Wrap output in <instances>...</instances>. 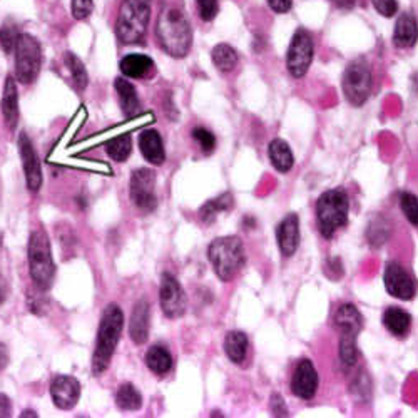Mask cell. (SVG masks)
Instances as JSON below:
<instances>
[{
  "instance_id": "cell-1",
  "label": "cell",
  "mask_w": 418,
  "mask_h": 418,
  "mask_svg": "<svg viewBox=\"0 0 418 418\" xmlns=\"http://www.w3.org/2000/svg\"><path fill=\"white\" fill-rule=\"evenodd\" d=\"M156 34H158L161 47L169 56L178 57V59L188 56L193 44V31L186 16L178 7L164 9L159 16Z\"/></svg>"
},
{
  "instance_id": "cell-2",
  "label": "cell",
  "mask_w": 418,
  "mask_h": 418,
  "mask_svg": "<svg viewBox=\"0 0 418 418\" xmlns=\"http://www.w3.org/2000/svg\"><path fill=\"white\" fill-rule=\"evenodd\" d=\"M124 327V315L123 310L118 305H109L102 315L99 332H97V342L94 357H92V372L94 375H101L102 372L108 370L111 358L118 347L121 333Z\"/></svg>"
},
{
  "instance_id": "cell-3",
  "label": "cell",
  "mask_w": 418,
  "mask_h": 418,
  "mask_svg": "<svg viewBox=\"0 0 418 418\" xmlns=\"http://www.w3.org/2000/svg\"><path fill=\"white\" fill-rule=\"evenodd\" d=\"M208 258L221 281H231L246 263L245 246L238 236L218 238L209 245Z\"/></svg>"
},
{
  "instance_id": "cell-4",
  "label": "cell",
  "mask_w": 418,
  "mask_h": 418,
  "mask_svg": "<svg viewBox=\"0 0 418 418\" xmlns=\"http://www.w3.org/2000/svg\"><path fill=\"white\" fill-rule=\"evenodd\" d=\"M350 201L343 188L325 191L317 201V225L325 240H332L348 221Z\"/></svg>"
},
{
  "instance_id": "cell-5",
  "label": "cell",
  "mask_w": 418,
  "mask_h": 418,
  "mask_svg": "<svg viewBox=\"0 0 418 418\" xmlns=\"http://www.w3.org/2000/svg\"><path fill=\"white\" fill-rule=\"evenodd\" d=\"M29 270H31V278L34 285L39 290L46 291L54 283L56 265L52 260L51 241H49L47 233L44 230L32 231L29 238Z\"/></svg>"
},
{
  "instance_id": "cell-6",
  "label": "cell",
  "mask_w": 418,
  "mask_h": 418,
  "mask_svg": "<svg viewBox=\"0 0 418 418\" xmlns=\"http://www.w3.org/2000/svg\"><path fill=\"white\" fill-rule=\"evenodd\" d=\"M151 17V0H123L118 17V37L123 44H138L144 39Z\"/></svg>"
},
{
  "instance_id": "cell-7",
  "label": "cell",
  "mask_w": 418,
  "mask_h": 418,
  "mask_svg": "<svg viewBox=\"0 0 418 418\" xmlns=\"http://www.w3.org/2000/svg\"><path fill=\"white\" fill-rule=\"evenodd\" d=\"M343 92L350 104L360 108L368 101L372 92V69L365 59L350 62L343 74Z\"/></svg>"
},
{
  "instance_id": "cell-8",
  "label": "cell",
  "mask_w": 418,
  "mask_h": 418,
  "mask_svg": "<svg viewBox=\"0 0 418 418\" xmlns=\"http://www.w3.org/2000/svg\"><path fill=\"white\" fill-rule=\"evenodd\" d=\"M16 76L22 84H32L42 66L41 44L29 34H21L16 46Z\"/></svg>"
},
{
  "instance_id": "cell-9",
  "label": "cell",
  "mask_w": 418,
  "mask_h": 418,
  "mask_svg": "<svg viewBox=\"0 0 418 418\" xmlns=\"http://www.w3.org/2000/svg\"><path fill=\"white\" fill-rule=\"evenodd\" d=\"M313 39L305 29L295 32L293 39H291L288 54H286V67H288L290 74L300 79L308 72L311 62H313Z\"/></svg>"
},
{
  "instance_id": "cell-10",
  "label": "cell",
  "mask_w": 418,
  "mask_h": 418,
  "mask_svg": "<svg viewBox=\"0 0 418 418\" xmlns=\"http://www.w3.org/2000/svg\"><path fill=\"white\" fill-rule=\"evenodd\" d=\"M154 189L156 173L153 169L143 168L133 173V176H131V199H133L139 211L151 213L158 206V198H156Z\"/></svg>"
},
{
  "instance_id": "cell-11",
  "label": "cell",
  "mask_w": 418,
  "mask_h": 418,
  "mask_svg": "<svg viewBox=\"0 0 418 418\" xmlns=\"http://www.w3.org/2000/svg\"><path fill=\"white\" fill-rule=\"evenodd\" d=\"M159 300H161L163 313L168 318L176 320L186 313V295L179 281L173 275L164 273L159 288Z\"/></svg>"
},
{
  "instance_id": "cell-12",
  "label": "cell",
  "mask_w": 418,
  "mask_h": 418,
  "mask_svg": "<svg viewBox=\"0 0 418 418\" xmlns=\"http://www.w3.org/2000/svg\"><path fill=\"white\" fill-rule=\"evenodd\" d=\"M383 281H385L387 293L398 300H413L417 295V285L415 280L412 278L410 273L403 268L400 263L392 261L387 265L385 275H383Z\"/></svg>"
},
{
  "instance_id": "cell-13",
  "label": "cell",
  "mask_w": 418,
  "mask_h": 418,
  "mask_svg": "<svg viewBox=\"0 0 418 418\" xmlns=\"http://www.w3.org/2000/svg\"><path fill=\"white\" fill-rule=\"evenodd\" d=\"M291 392L301 400H311L318 390V372L311 360H301L291 377Z\"/></svg>"
},
{
  "instance_id": "cell-14",
  "label": "cell",
  "mask_w": 418,
  "mask_h": 418,
  "mask_svg": "<svg viewBox=\"0 0 418 418\" xmlns=\"http://www.w3.org/2000/svg\"><path fill=\"white\" fill-rule=\"evenodd\" d=\"M19 154H21L29 189H31V191H39L42 186L41 161H39L34 144L31 143V139H29V136L26 133H22L21 138H19Z\"/></svg>"
},
{
  "instance_id": "cell-15",
  "label": "cell",
  "mask_w": 418,
  "mask_h": 418,
  "mask_svg": "<svg viewBox=\"0 0 418 418\" xmlns=\"http://www.w3.org/2000/svg\"><path fill=\"white\" fill-rule=\"evenodd\" d=\"M51 397L61 410H71L81 397V385L74 377L59 375L51 383Z\"/></svg>"
},
{
  "instance_id": "cell-16",
  "label": "cell",
  "mask_w": 418,
  "mask_h": 418,
  "mask_svg": "<svg viewBox=\"0 0 418 418\" xmlns=\"http://www.w3.org/2000/svg\"><path fill=\"white\" fill-rule=\"evenodd\" d=\"M276 240L281 255L290 258L293 256L300 246V218L295 213H290L288 216L283 218L276 228Z\"/></svg>"
},
{
  "instance_id": "cell-17",
  "label": "cell",
  "mask_w": 418,
  "mask_h": 418,
  "mask_svg": "<svg viewBox=\"0 0 418 418\" xmlns=\"http://www.w3.org/2000/svg\"><path fill=\"white\" fill-rule=\"evenodd\" d=\"M149 325H151V308L146 300H139L136 303L133 315H131L129 335L136 345L146 343L149 337Z\"/></svg>"
},
{
  "instance_id": "cell-18",
  "label": "cell",
  "mask_w": 418,
  "mask_h": 418,
  "mask_svg": "<svg viewBox=\"0 0 418 418\" xmlns=\"http://www.w3.org/2000/svg\"><path fill=\"white\" fill-rule=\"evenodd\" d=\"M335 327L342 335L357 337L363 328V317L358 308L352 303H345L340 306L335 313Z\"/></svg>"
},
{
  "instance_id": "cell-19",
  "label": "cell",
  "mask_w": 418,
  "mask_h": 418,
  "mask_svg": "<svg viewBox=\"0 0 418 418\" xmlns=\"http://www.w3.org/2000/svg\"><path fill=\"white\" fill-rule=\"evenodd\" d=\"M139 148L141 153H143L146 158V161H149L151 164L159 166V164L166 161V151H164L163 138L158 131H144V133L139 136Z\"/></svg>"
},
{
  "instance_id": "cell-20",
  "label": "cell",
  "mask_w": 418,
  "mask_h": 418,
  "mask_svg": "<svg viewBox=\"0 0 418 418\" xmlns=\"http://www.w3.org/2000/svg\"><path fill=\"white\" fill-rule=\"evenodd\" d=\"M418 41V24L412 14H403L398 17L393 32V44L398 49L413 47Z\"/></svg>"
},
{
  "instance_id": "cell-21",
  "label": "cell",
  "mask_w": 418,
  "mask_h": 418,
  "mask_svg": "<svg viewBox=\"0 0 418 418\" xmlns=\"http://www.w3.org/2000/svg\"><path fill=\"white\" fill-rule=\"evenodd\" d=\"M268 156L273 168L280 173H288L295 166V156L285 139H273L268 146Z\"/></svg>"
},
{
  "instance_id": "cell-22",
  "label": "cell",
  "mask_w": 418,
  "mask_h": 418,
  "mask_svg": "<svg viewBox=\"0 0 418 418\" xmlns=\"http://www.w3.org/2000/svg\"><path fill=\"white\" fill-rule=\"evenodd\" d=\"M119 67L126 77H133V79H143V77H149L154 72L153 59L143 54L126 56L121 61Z\"/></svg>"
},
{
  "instance_id": "cell-23",
  "label": "cell",
  "mask_w": 418,
  "mask_h": 418,
  "mask_svg": "<svg viewBox=\"0 0 418 418\" xmlns=\"http://www.w3.org/2000/svg\"><path fill=\"white\" fill-rule=\"evenodd\" d=\"M383 327L398 338L407 337L412 327L410 313L398 306H392L383 313Z\"/></svg>"
},
{
  "instance_id": "cell-24",
  "label": "cell",
  "mask_w": 418,
  "mask_h": 418,
  "mask_svg": "<svg viewBox=\"0 0 418 418\" xmlns=\"http://www.w3.org/2000/svg\"><path fill=\"white\" fill-rule=\"evenodd\" d=\"M2 114L6 119V124L14 129L19 123V94L16 81L11 76L7 77L6 87H4L2 96Z\"/></svg>"
},
{
  "instance_id": "cell-25",
  "label": "cell",
  "mask_w": 418,
  "mask_h": 418,
  "mask_svg": "<svg viewBox=\"0 0 418 418\" xmlns=\"http://www.w3.org/2000/svg\"><path fill=\"white\" fill-rule=\"evenodd\" d=\"M116 91H118L119 96V104L123 113L128 116V118H136L139 113V97L138 92H136L134 86L128 82L126 79H116L114 82Z\"/></svg>"
},
{
  "instance_id": "cell-26",
  "label": "cell",
  "mask_w": 418,
  "mask_h": 418,
  "mask_svg": "<svg viewBox=\"0 0 418 418\" xmlns=\"http://www.w3.org/2000/svg\"><path fill=\"white\" fill-rule=\"evenodd\" d=\"M146 363H148L151 372L163 377L173 368V357L168 348L161 347V345H154V347L149 348L148 355H146Z\"/></svg>"
},
{
  "instance_id": "cell-27",
  "label": "cell",
  "mask_w": 418,
  "mask_h": 418,
  "mask_svg": "<svg viewBox=\"0 0 418 418\" xmlns=\"http://www.w3.org/2000/svg\"><path fill=\"white\" fill-rule=\"evenodd\" d=\"M248 337L243 332H230L225 338V352L233 363H243L248 355Z\"/></svg>"
},
{
  "instance_id": "cell-28",
  "label": "cell",
  "mask_w": 418,
  "mask_h": 418,
  "mask_svg": "<svg viewBox=\"0 0 418 418\" xmlns=\"http://www.w3.org/2000/svg\"><path fill=\"white\" fill-rule=\"evenodd\" d=\"M233 196L230 193H225L221 194V196H218L215 199H211V201L204 203L203 208L199 209V218H201L203 223H213L216 220V216L220 215V213H225L228 209L233 208Z\"/></svg>"
},
{
  "instance_id": "cell-29",
  "label": "cell",
  "mask_w": 418,
  "mask_h": 418,
  "mask_svg": "<svg viewBox=\"0 0 418 418\" xmlns=\"http://www.w3.org/2000/svg\"><path fill=\"white\" fill-rule=\"evenodd\" d=\"M106 151H108V154L114 159V161H126L131 156V153H133V139H131L129 133L111 138L108 141V144H106Z\"/></svg>"
},
{
  "instance_id": "cell-30",
  "label": "cell",
  "mask_w": 418,
  "mask_h": 418,
  "mask_svg": "<svg viewBox=\"0 0 418 418\" xmlns=\"http://www.w3.org/2000/svg\"><path fill=\"white\" fill-rule=\"evenodd\" d=\"M116 403L121 410H139L143 405V397L133 383H124L116 393Z\"/></svg>"
},
{
  "instance_id": "cell-31",
  "label": "cell",
  "mask_w": 418,
  "mask_h": 418,
  "mask_svg": "<svg viewBox=\"0 0 418 418\" xmlns=\"http://www.w3.org/2000/svg\"><path fill=\"white\" fill-rule=\"evenodd\" d=\"M213 62L221 72H231L238 64L236 51L228 44H218L211 52Z\"/></svg>"
},
{
  "instance_id": "cell-32",
  "label": "cell",
  "mask_w": 418,
  "mask_h": 418,
  "mask_svg": "<svg viewBox=\"0 0 418 418\" xmlns=\"http://www.w3.org/2000/svg\"><path fill=\"white\" fill-rule=\"evenodd\" d=\"M357 337H350V335H342V342H340V362L345 370L353 368L358 362V347H357Z\"/></svg>"
},
{
  "instance_id": "cell-33",
  "label": "cell",
  "mask_w": 418,
  "mask_h": 418,
  "mask_svg": "<svg viewBox=\"0 0 418 418\" xmlns=\"http://www.w3.org/2000/svg\"><path fill=\"white\" fill-rule=\"evenodd\" d=\"M64 61L67 67H69L76 86L79 87V89H86L87 84H89V76H87V71L84 64H82V61L77 56L72 54V52H67V54L64 56Z\"/></svg>"
},
{
  "instance_id": "cell-34",
  "label": "cell",
  "mask_w": 418,
  "mask_h": 418,
  "mask_svg": "<svg viewBox=\"0 0 418 418\" xmlns=\"http://www.w3.org/2000/svg\"><path fill=\"white\" fill-rule=\"evenodd\" d=\"M400 209L413 226H418V198L413 193L400 194Z\"/></svg>"
},
{
  "instance_id": "cell-35",
  "label": "cell",
  "mask_w": 418,
  "mask_h": 418,
  "mask_svg": "<svg viewBox=\"0 0 418 418\" xmlns=\"http://www.w3.org/2000/svg\"><path fill=\"white\" fill-rule=\"evenodd\" d=\"M193 139L199 144V148L203 149L204 154H211L216 148V138L211 131L204 128L193 129Z\"/></svg>"
},
{
  "instance_id": "cell-36",
  "label": "cell",
  "mask_w": 418,
  "mask_h": 418,
  "mask_svg": "<svg viewBox=\"0 0 418 418\" xmlns=\"http://www.w3.org/2000/svg\"><path fill=\"white\" fill-rule=\"evenodd\" d=\"M19 37H21V34H19L16 26H9V24H6V26L0 29V44H2L4 51H6L7 54L16 51Z\"/></svg>"
},
{
  "instance_id": "cell-37",
  "label": "cell",
  "mask_w": 418,
  "mask_h": 418,
  "mask_svg": "<svg viewBox=\"0 0 418 418\" xmlns=\"http://www.w3.org/2000/svg\"><path fill=\"white\" fill-rule=\"evenodd\" d=\"M388 233H390V228L383 220H375L368 228V240L373 246H380V240H378V236H382V240L385 241L388 238Z\"/></svg>"
},
{
  "instance_id": "cell-38",
  "label": "cell",
  "mask_w": 418,
  "mask_h": 418,
  "mask_svg": "<svg viewBox=\"0 0 418 418\" xmlns=\"http://www.w3.org/2000/svg\"><path fill=\"white\" fill-rule=\"evenodd\" d=\"M199 16H201L203 21L211 22L213 19L218 16V11H220V6H218V0H196Z\"/></svg>"
},
{
  "instance_id": "cell-39",
  "label": "cell",
  "mask_w": 418,
  "mask_h": 418,
  "mask_svg": "<svg viewBox=\"0 0 418 418\" xmlns=\"http://www.w3.org/2000/svg\"><path fill=\"white\" fill-rule=\"evenodd\" d=\"M92 9H94V4L92 0H72V16H74L77 21H84L92 14Z\"/></svg>"
},
{
  "instance_id": "cell-40",
  "label": "cell",
  "mask_w": 418,
  "mask_h": 418,
  "mask_svg": "<svg viewBox=\"0 0 418 418\" xmlns=\"http://www.w3.org/2000/svg\"><path fill=\"white\" fill-rule=\"evenodd\" d=\"M373 6H375L377 12L382 14L383 17L395 16L398 11L397 0H373Z\"/></svg>"
},
{
  "instance_id": "cell-41",
  "label": "cell",
  "mask_w": 418,
  "mask_h": 418,
  "mask_svg": "<svg viewBox=\"0 0 418 418\" xmlns=\"http://www.w3.org/2000/svg\"><path fill=\"white\" fill-rule=\"evenodd\" d=\"M270 405H271V412H273V415H276V417L286 415V408H285L286 403L280 393H275V395L271 397Z\"/></svg>"
},
{
  "instance_id": "cell-42",
  "label": "cell",
  "mask_w": 418,
  "mask_h": 418,
  "mask_svg": "<svg viewBox=\"0 0 418 418\" xmlns=\"http://www.w3.org/2000/svg\"><path fill=\"white\" fill-rule=\"evenodd\" d=\"M268 4L276 14H286L293 6V0H268Z\"/></svg>"
},
{
  "instance_id": "cell-43",
  "label": "cell",
  "mask_w": 418,
  "mask_h": 418,
  "mask_svg": "<svg viewBox=\"0 0 418 418\" xmlns=\"http://www.w3.org/2000/svg\"><path fill=\"white\" fill-rule=\"evenodd\" d=\"M12 415V402L6 393H0V417Z\"/></svg>"
},
{
  "instance_id": "cell-44",
  "label": "cell",
  "mask_w": 418,
  "mask_h": 418,
  "mask_svg": "<svg viewBox=\"0 0 418 418\" xmlns=\"http://www.w3.org/2000/svg\"><path fill=\"white\" fill-rule=\"evenodd\" d=\"M9 365V350L4 343H0V372Z\"/></svg>"
},
{
  "instance_id": "cell-45",
  "label": "cell",
  "mask_w": 418,
  "mask_h": 418,
  "mask_svg": "<svg viewBox=\"0 0 418 418\" xmlns=\"http://www.w3.org/2000/svg\"><path fill=\"white\" fill-rule=\"evenodd\" d=\"M6 298H7V283H6V280L0 276V305L4 303V300Z\"/></svg>"
},
{
  "instance_id": "cell-46",
  "label": "cell",
  "mask_w": 418,
  "mask_h": 418,
  "mask_svg": "<svg viewBox=\"0 0 418 418\" xmlns=\"http://www.w3.org/2000/svg\"><path fill=\"white\" fill-rule=\"evenodd\" d=\"M355 2H357V0H337V4L342 9H350V7H353L355 6Z\"/></svg>"
},
{
  "instance_id": "cell-47",
  "label": "cell",
  "mask_w": 418,
  "mask_h": 418,
  "mask_svg": "<svg viewBox=\"0 0 418 418\" xmlns=\"http://www.w3.org/2000/svg\"><path fill=\"white\" fill-rule=\"evenodd\" d=\"M21 417H37V413L32 412V410H24L21 413Z\"/></svg>"
},
{
  "instance_id": "cell-48",
  "label": "cell",
  "mask_w": 418,
  "mask_h": 418,
  "mask_svg": "<svg viewBox=\"0 0 418 418\" xmlns=\"http://www.w3.org/2000/svg\"><path fill=\"white\" fill-rule=\"evenodd\" d=\"M0 248H2V235H0Z\"/></svg>"
}]
</instances>
